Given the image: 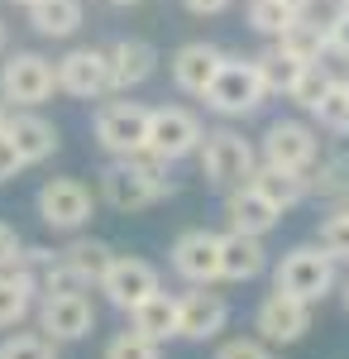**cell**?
I'll return each instance as SVG.
<instances>
[{"instance_id":"27","label":"cell","mask_w":349,"mask_h":359,"mask_svg":"<svg viewBox=\"0 0 349 359\" xmlns=\"http://www.w3.org/2000/svg\"><path fill=\"white\" fill-rule=\"evenodd\" d=\"M29 25L43 39H72L81 29V0H39L29 5Z\"/></svg>"},{"instance_id":"22","label":"cell","mask_w":349,"mask_h":359,"mask_svg":"<svg viewBox=\"0 0 349 359\" xmlns=\"http://www.w3.org/2000/svg\"><path fill=\"white\" fill-rule=\"evenodd\" d=\"M39 306V278L29 269H0V331H15Z\"/></svg>"},{"instance_id":"26","label":"cell","mask_w":349,"mask_h":359,"mask_svg":"<svg viewBox=\"0 0 349 359\" xmlns=\"http://www.w3.org/2000/svg\"><path fill=\"white\" fill-rule=\"evenodd\" d=\"M306 196H321V201H345L349 196V149L345 154H335V158H325V149H321V158L311 163V172H306Z\"/></svg>"},{"instance_id":"19","label":"cell","mask_w":349,"mask_h":359,"mask_svg":"<svg viewBox=\"0 0 349 359\" xmlns=\"http://www.w3.org/2000/svg\"><path fill=\"white\" fill-rule=\"evenodd\" d=\"M264 269H268L264 235H244V230H225L220 235V278L225 283H254Z\"/></svg>"},{"instance_id":"30","label":"cell","mask_w":349,"mask_h":359,"mask_svg":"<svg viewBox=\"0 0 349 359\" xmlns=\"http://www.w3.org/2000/svg\"><path fill=\"white\" fill-rule=\"evenodd\" d=\"M330 82H335V72H330V62H306V67H301V77H296V86H292V96H287V101H296L301 111L311 115V111H316V101H321L325 91H330Z\"/></svg>"},{"instance_id":"21","label":"cell","mask_w":349,"mask_h":359,"mask_svg":"<svg viewBox=\"0 0 349 359\" xmlns=\"http://www.w3.org/2000/svg\"><path fill=\"white\" fill-rule=\"evenodd\" d=\"M57 259L67 264V273L77 278L81 287H101V278L106 269L115 264V249L106 240H91V235H77V240H67V249H57Z\"/></svg>"},{"instance_id":"10","label":"cell","mask_w":349,"mask_h":359,"mask_svg":"<svg viewBox=\"0 0 349 359\" xmlns=\"http://www.w3.org/2000/svg\"><path fill=\"white\" fill-rule=\"evenodd\" d=\"M39 221L48 230L77 235L81 225L91 221V187L81 177H48L39 187Z\"/></svg>"},{"instance_id":"43","label":"cell","mask_w":349,"mask_h":359,"mask_svg":"<svg viewBox=\"0 0 349 359\" xmlns=\"http://www.w3.org/2000/svg\"><path fill=\"white\" fill-rule=\"evenodd\" d=\"M5 120H10V106H5V96H0V130H5Z\"/></svg>"},{"instance_id":"33","label":"cell","mask_w":349,"mask_h":359,"mask_svg":"<svg viewBox=\"0 0 349 359\" xmlns=\"http://www.w3.org/2000/svg\"><path fill=\"white\" fill-rule=\"evenodd\" d=\"M106 359H163V345L130 326V331H120V335L106 340Z\"/></svg>"},{"instance_id":"40","label":"cell","mask_w":349,"mask_h":359,"mask_svg":"<svg viewBox=\"0 0 349 359\" xmlns=\"http://www.w3.org/2000/svg\"><path fill=\"white\" fill-rule=\"evenodd\" d=\"M282 5H287L292 15H311V5H316V0H282Z\"/></svg>"},{"instance_id":"41","label":"cell","mask_w":349,"mask_h":359,"mask_svg":"<svg viewBox=\"0 0 349 359\" xmlns=\"http://www.w3.org/2000/svg\"><path fill=\"white\" fill-rule=\"evenodd\" d=\"M340 302H345V316H349V278L340 283Z\"/></svg>"},{"instance_id":"11","label":"cell","mask_w":349,"mask_h":359,"mask_svg":"<svg viewBox=\"0 0 349 359\" xmlns=\"http://www.w3.org/2000/svg\"><path fill=\"white\" fill-rule=\"evenodd\" d=\"M254 331L264 345H296L301 335L311 331V302H301V297H287V292H278L273 287L268 297L259 302L254 311Z\"/></svg>"},{"instance_id":"7","label":"cell","mask_w":349,"mask_h":359,"mask_svg":"<svg viewBox=\"0 0 349 359\" xmlns=\"http://www.w3.org/2000/svg\"><path fill=\"white\" fill-rule=\"evenodd\" d=\"M34 311H39V331L48 340H57V345L86 340L96 331V306L86 297V287H77V292H43Z\"/></svg>"},{"instance_id":"17","label":"cell","mask_w":349,"mask_h":359,"mask_svg":"<svg viewBox=\"0 0 349 359\" xmlns=\"http://www.w3.org/2000/svg\"><path fill=\"white\" fill-rule=\"evenodd\" d=\"M220 62H225V53H220L215 43H206V39H196V43H182L177 53L167 57V72H172L177 91H187V96H206V86L215 82Z\"/></svg>"},{"instance_id":"3","label":"cell","mask_w":349,"mask_h":359,"mask_svg":"<svg viewBox=\"0 0 349 359\" xmlns=\"http://www.w3.org/2000/svg\"><path fill=\"white\" fill-rule=\"evenodd\" d=\"M196 158H201V177H206L211 187H220V192H230V187H244V182L254 177L259 149H254L240 130H206Z\"/></svg>"},{"instance_id":"16","label":"cell","mask_w":349,"mask_h":359,"mask_svg":"<svg viewBox=\"0 0 349 359\" xmlns=\"http://www.w3.org/2000/svg\"><path fill=\"white\" fill-rule=\"evenodd\" d=\"M110 62V91H135L158 72V48L149 39H115L106 48Z\"/></svg>"},{"instance_id":"38","label":"cell","mask_w":349,"mask_h":359,"mask_svg":"<svg viewBox=\"0 0 349 359\" xmlns=\"http://www.w3.org/2000/svg\"><path fill=\"white\" fill-rule=\"evenodd\" d=\"M15 172H25V158H20V149L10 144V135L0 130V182H10Z\"/></svg>"},{"instance_id":"37","label":"cell","mask_w":349,"mask_h":359,"mask_svg":"<svg viewBox=\"0 0 349 359\" xmlns=\"http://www.w3.org/2000/svg\"><path fill=\"white\" fill-rule=\"evenodd\" d=\"M20 254H25V240L15 225H0V269H20Z\"/></svg>"},{"instance_id":"6","label":"cell","mask_w":349,"mask_h":359,"mask_svg":"<svg viewBox=\"0 0 349 359\" xmlns=\"http://www.w3.org/2000/svg\"><path fill=\"white\" fill-rule=\"evenodd\" d=\"M206 139V125L187 111V106H158L149 111V154H158L163 163H177V158H191Z\"/></svg>"},{"instance_id":"9","label":"cell","mask_w":349,"mask_h":359,"mask_svg":"<svg viewBox=\"0 0 349 359\" xmlns=\"http://www.w3.org/2000/svg\"><path fill=\"white\" fill-rule=\"evenodd\" d=\"M259 158L292 172H311V163L321 158V135L306 120H273L259 139Z\"/></svg>"},{"instance_id":"25","label":"cell","mask_w":349,"mask_h":359,"mask_svg":"<svg viewBox=\"0 0 349 359\" xmlns=\"http://www.w3.org/2000/svg\"><path fill=\"white\" fill-rule=\"evenodd\" d=\"M130 326H135L139 335H149V340H158V345L177 340V297H167L158 287L153 297H144V302L130 311Z\"/></svg>"},{"instance_id":"46","label":"cell","mask_w":349,"mask_h":359,"mask_svg":"<svg viewBox=\"0 0 349 359\" xmlns=\"http://www.w3.org/2000/svg\"><path fill=\"white\" fill-rule=\"evenodd\" d=\"M0 53H5V20H0Z\"/></svg>"},{"instance_id":"48","label":"cell","mask_w":349,"mask_h":359,"mask_svg":"<svg viewBox=\"0 0 349 359\" xmlns=\"http://www.w3.org/2000/svg\"><path fill=\"white\" fill-rule=\"evenodd\" d=\"M330 5H349V0H330Z\"/></svg>"},{"instance_id":"13","label":"cell","mask_w":349,"mask_h":359,"mask_svg":"<svg viewBox=\"0 0 349 359\" xmlns=\"http://www.w3.org/2000/svg\"><path fill=\"white\" fill-rule=\"evenodd\" d=\"M163 283H158V269L149 264V259H135V254H115V264L106 269L101 278V292H106L110 306H120V311H135L144 297H153Z\"/></svg>"},{"instance_id":"18","label":"cell","mask_w":349,"mask_h":359,"mask_svg":"<svg viewBox=\"0 0 349 359\" xmlns=\"http://www.w3.org/2000/svg\"><path fill=\"white\" fill-rule=\"evenodd\" d=\"M225 221H230V230H244V235H268V230H278L282 211L254 182H244V187L225 192Z\"/></svg>"},{"instance_id":"42","label":"cell","mask_w":349,"mask_h":359,"mask_svg":"<svg viewBox=\"0 0 349 359\" xmlns=\"http://www.w3.org/2000/svg\"><path fill=\"white\" fill-rule=\"evenodd\" d=\"M330 211H340V216H345V221H349V196H345V201H335Z\"/></svg>"},{"instance_id":"31","label":"cell","mask_w":349,"mask_h":359,"mask_svg":"<svg viewBox=\"0 0 349 359\" xmlns=\"http://www.w3.org/2000/svg\"><path fill=\"white\" fill-rule=\"evenodd\" d=\"M0 359H57V340L43 331H15L0 340Z\"/></svg>"},{"instance_id":"14","label":"cell","mask_w":349,"mask_h":359,"mask_svg":"<svg viewBox=\"0 0 349 359\" xmlns=\"http://www.w3.org/2000/svg\"><path fill=\"white\" fill-rule=\"evenodd\" d=\"M172 273L191 283V287H211L220 283V235L211 230H187V235H177L172 240Z\"/></svg>"},{"instance_id":"32","label":"cell","mask_w":349,"mask_h":359,"mask_svg":"<svg viewBox=\"0 0 349 359\" xmlns=\"http://www.w3.org/2000/svg\"><path fill=\"white\" fill-rule=\"evenodd\" d=\"M292 20H296V15L282 5V0H249V29L264 34V39H278Z\"/></svg>"},{"instance_id":"29","label":"cell","mask_w":349,"mask_h":359,"mask_svg":"<svg viewBox=\"0 0 349 359\" xmlns=\"http://www.w3.org/2000/svg\"><path fill=\"white\" fill-rule=\"evenodd\" d=\"M311 120H316L321 130H330V135H349V91H345V82H340V77H335V82H330V91L316 101Z\"/></svg>"},{"instance_id":"2","label":"cell","mask_w":349,"mask_h":359,"mask_svg":"<svg viewBox=\"0 0 349 359\" xmlns=\"http://www.w3.org/2000/svg\"><path fill=\"white\" fill-rule=\"evenodd\" d=\"M273 287L316 306V302H325V297L340 287V273H335V259H330L321 245H296V249H287V254L278 259Z\"/></svg>"},{"instance_id":"34","label":"cell","mask_w":349,"mask_h":359,"mask_svg":"<svg viewBox=\"0 0 349 359\" xmlns=\"http://www.w3.org/2000/svg\"><path fill=\"white\" fill-rule=\"evenodd\" d=\"M316 245H321L325 254L335 259V264H340V259H349V221L340 216V211H330V216L321 221V230H316Z\"/></svg>"},{"instance_id":"36","label":"cell","mask_w":349,"mask_h":359,"mask_svg":"<svg viewBox=\"0 0 349 359\" xmlns=\"http://www.w3.org/2000/svg\"><path fill=\"white\" fill-rule=\"evenodd\" d=\"M325 39H330V53L349 62V5H335V15L325 20Z\"/></svg>"},{"instance_id":"39","label":"cell","mask_w":349,"mask_h":359,"mask_svg":"<svg viewBox=\"0 0 349 359\" xmlns=\"http://www.w3.org/2000/svg\"><path fill=\"white\" fill-rule=\"evenodd\" d=\"M182 5H187L191 15H201V20H206V15H220V10H230V0H182Z\"/></svg>"},{"instance_id":"15","label":"cell","mask_w":349,"mask_h":359,"mask_svg":"<svg viewBox=\"0 0 349 359\" xmlns=\"http://www.w3.org/2000/svg\"><path fill=\"white\" fill-rule=\"evenodd\" d=\"M225 321H230V306L220 292H206V287H196L187 297H177V340H196V345H206L215 335L225 331Z\"/></svg>"},{"instance_id":"8","label":"cell","mask_w":349,"mask_h":359,"mask_svg":"<svg viewBox=\"0 0 349 359\" xmlns=\"http://www.w3.org/2000/svg\"><path fill=\"white\" fill-rule=\"evenodd\" d=\"M96 144L110 158H130L149 144V106L139 101H106L96 111Z\"/></svg>"},{"instance_id":"45","label":"cell","mask_w":349,"mask_h":359,"mask_svg":"<svg viewBox=\"0 0 349 359\" xmlns=\"http://www.w3.org/2000/svg\"><path fill=\"white\" fill-rule=\"evenodd\" d=\"M10 5H20V10H29V5H39V0H10Z\"/></svg>"},{"instance_id":"23","label":"cell","mask_w":349,"mask_h":359,"mask_svg":"<svg viewBox=\"0 0 349 359\" xmlns=\"http://www.w3.org/2000/svg\"><path fill=\"white\" fill-rule=\"evenodd\" d=\"M282 53H292L296 62H325L330 57V39H325V20H311V15H296L292 25L273 39Z\"/></svg>"},{"instance_id":"35","label":"cell","mask_w":349,"mask_h":359,"mask_svg":"<svg viewBox=\"0 0 349 359\" xmlns=\"http://www.w3.org/2000/svg\"><path fill=\"white\" fill-rule=\"evenodd\" d=\"M215 359H273V350L259 340V335H235V340H225Z\"/></svg>"},{"instance_id":"47","label":"cell","mask_w":349,"mask_h":359,"mask_svg":"<svg viewBox=\"0 0 349 359\" xmlns=\"http://www.w3.org/2000/svg\"><path fill=\"white\" fill-rule=\"evenodd\" d=\"M340 82H345V91H349V72H345V77H340Z\"/></svg>"},{"instance_id":"44","label":"cell","mask_w":349,"mask_h":359,"mask_svg":"<svg viewBox=\"0 0 349 359\" xmlns=\"http://www.w3.org/2000/svg\"><path fill=\"white\" fill-rule=\"evenodd\" d=\"M106 5H120V10H130V5H139V0H106Z\"/></svg>"},{"instance_id":"5","label":"cell","mask_w":349,"mask_h":359,"mask_svg":"<svg viewBox=\"0 0 349 359\" xmlns=\"http://www.w3.org/2000/svg\"><path fill=\"white\" fill-rule=\"evenodd\" d=\"M57 91V72L43 53H10L0 62V96L15 111H39Z\"/></svg>"},{"instance_id":"4","label":"cell","mask_w":349,"mask_h":359,"mask_svg":"<svg viewBox=\"0 0 349 359\" xmlns=\"http://www.w3.org/2000/svg\"><path fill=\"white\" fill-rule=\"evenodd\" d=\"M215 115H225V120H244V115H254L264 101H268V91L259 82V72H254V57H230L220 62V72H215V82L206 86V96H201Z\"/></svg>"},{"instance_id":"1","label":"cell","mask_w":349,"mask_h":359,"mask_svg":"<svg viewBox=\"0 0 349 359\" xmlns=\"http://www.w3.org/2000/svg\"><path fill=\"white\" fill-rule=\"evenodd\" d=\"M177 187L167 177V163L158 154H149V149H139L130 158H110L101 168V196L115 211H144V206H153V201H163Z\"/></svg>"},{"instance_id":"28","label":"cell","mask_w":349,"mask_h":359,"mask_svg":"<svg viewBox=\"0 0 349 359\" xmlns=\"http://www.w3.org/2000/svg\"><path fill=\"white\" fill-rule=\"evenodd\" d=\"M301 67H306V62H296L292 53H282L278 43H268L264 53H254V72H259V82H264L268 96H292Z\"/></svg>"},{"instance_id":"20","label":"cell","mask_w":349,"mask_h":359,"mask_svg":"<svg viewBox=\"0 0 349 359\" xmlns=\"http://www.w3.org/2000/svg\"><path fill=\"white\" fill-rule=\"evenodd\" d=\"M5 135H10V144H15V149H20L25 168L29 163H43V158H53V154H57V130L39 111H10Z\"/></svg>"},{"instance_id":"12","label":"cell","mask_w":349,"mask_h":359,"mask_svg":"<svg viewBox=\"0 0 349 359\" xmlns=\"http://www.w3.org/2000/svg\"><path fill=\"white\" fill-rule=\"evenodd\" d=\"M57 72V91L77 96V101H101L110 91V62L106 48H67V53L53 62Z\"/></svg>"},{"instance_id":"24","label":"cell","mask_w":349,"mask_h":359,"mask_svg":"<svg viewBox=\"0 0 349 359\" xmlns=\"http://www.w3.org/2000/svg\"><path fill=\"white\" fill-rule=\"evenodd\" d=\"M249 182L268 196L278 211H292V206L306 201V172H292V168H278V163H264V158H259V168H254Z\"/></svg>"}]
</instances>
